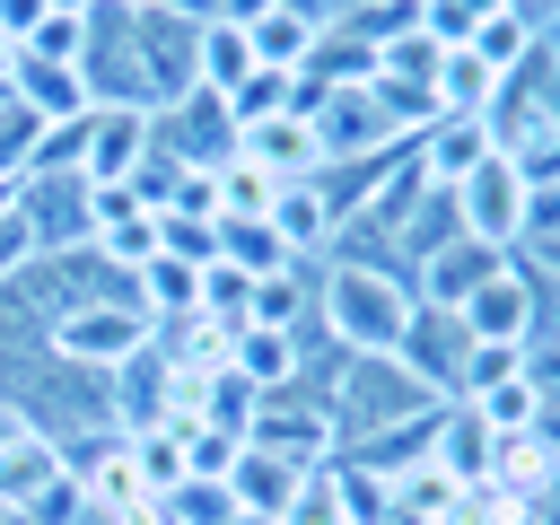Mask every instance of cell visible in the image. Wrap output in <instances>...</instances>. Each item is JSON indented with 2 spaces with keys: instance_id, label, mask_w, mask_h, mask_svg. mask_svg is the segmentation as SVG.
<instances>
[{
  "instance_id": "obj_26",
  "label": "cell",
  "mask_w": 560,
  "mask_h": 525,
  "mask_svg": "<svg viewBox=\"0 0 560 525\" xmlns=\"http://www.w3.org/2000/svg\"><path fill=\"white\" fill-rule=\"evenodd\" d=\"M79 44H88V18H44L18 52H35V61H61V70H79Z\"/></svg>"
},
{
  "instance_id": "obj_3",
  "label": "cell",
  "mask_w": 560,
  "mask_h": 525,
  "mask_svg": "<svg viewBox=\"0 0 560 525\" xmlns=\"http://www.w3.org/2000/svg\"><path fill=\"white\" fill-rule=\"evenodd\" d=\"M44 332H52V350H61L70 368H88V376H105V368H122V359H140V350L158 341L140 289H122V298H88V306H61Z\"/></svg>"
},
{
  "instance_id": "obj_19",
  "label": "cell",
  "mask_w": 560,
  "mask_h": 525,
  "mask_svg": "<svg viewBox=\"0 0 560 525\" xmlns=\"http://www.w3.org/2000/svg\"><path fill=\"white\" fill-rule=\"evenodd\" d=\"M315 35H324V26L298 18V9H262V18L245 26V44H254L262 70H306V61H315Z\"/></svg>"
},
{
  "instance_id": "obj_8",
  "label": "cell",
  "mask_w": 560,
  "mask_h": 525,
  "mask_svg": "<svg viewBox=\"0 0 560 525\" xmlns=\"http://www.w3.org/2000/svg\"><path fill=\"white\" fill-rule=\"evenodd\" d=\"M411 158H420V184H429V192H455L464 175H481V166L499 158V131H490V114H438V122L411 140Z\"/></svg>"
},
{
  "instance_id": "obj_18",
  "label": "cell",
  "mask_w": 560,
  "mask_h": 525,
  "mask_svg": "<svg viewBox=\"0 0 560 525\" xmlns=\"http://www.w3.org/2000/svg\"><path fill=\"white\" fill-rule=\"evenodd\" d=\"M131 289H140V306H149V324H175V315H192V306H201V262H175V254H149V262L131 271Z\"/></svg>"
},
{
  "instance_id": "obj_23",
  "label": "cell",
  "mask_w": 560,
  "mask_h": 525,
  "mask_svg": "<svg viewBox=\"0 0 560 525\" xmlns=\"http://www.w3.org/2000/svg\"><path fill=\"white\" fill-rule=\"evenodd\" d=\"M262 61H254V44H245V26H228V18H210L201 26V88L210 96H228L236 79H254Z\"/></svg>"
},
{
  "instance_id": "obj_1",
  "label": "cell",
  "mask_w": 560,
  "mask_h": 525,
  "mask_svg": "<svg viewBox=\"0 0 560 525\" xmlns=\"http://www.w3.org/2000/svg\"><path fill=\"white\" fill-rule=\"evenodd\" d=\"M411 271L394 262H359V254H332L324 280H315V332L350 359H394L402 324H411Z\"/></svg>"
},
{
  "instance_id": "obj_20",
  "label": "cell",
  "mask_w": 560,
  "mask_h": 525,
  "mask_svg": "<svg viewBox=\"0 0 560 525\" xmlns=\"http://www.w3.org/2000/svg\"><path fill=\"white\" fill-rule=\"evenodd\" d=\"M534 44H542V26H534V18H516L508 0L472 26V52H481V70H490V79H516V70L534 61Z\"/></svg>"
},
{
  "instance_id": "obj_5",
  "label": "cell",
  "mask_w": 560,
  "mask_h": 525,
  "mask_svg": "<svg viewBox=\"0 0 560 525\" xmlns=\"http://www.w3.org/2000/svg\"><path fill=\"white\" fill-rule=\"evenodd\" d=\"M245 446H262V455H280V464H298V472H315V464H332V455H341V429H332L324 394L298 376V385H280V394H262V402H254Z\"/></svg>"
},
{
  "instance_id": "obj_16",
  "label": "cell",
  "mask_w": 560,
  "mask_h": 525,
  "mask_svg": "<svg viewBox=\"0 0 560 525\" xmlns=\"http://www.w3.org/2000/svg\"><path fill=\"white\" fill-rule=\"evenodd\" d=\"M228 368H236L254 394H280V385H298V376H306V341H298V332H271V324H236Z\"/></svg>"
},
{
  "instance_id": "obj_25",
  "label": "cell",
  "mask_w": 560,
  "mask_h": 525,
  "mask_svg": "<svg viewBox=\"0 0 560 525\" xmlns=\"http://www.w3.org/2000/svg\"><path fill=\"white\" fill-rule=\"evenodd\" d=\"M280 525H350V516H341V490H332V464H315V472L298 481V499L280 508Z\"/></svg>"
},
{
  "instance_id": "obj_10",
  "label": "cell",
  "mask_w": 560,
  "mask_h": 525,
  "mask_svg": "<svg viewBox=\"0 0 560 525\" xmlns=\"http://www.w3.org/2000/svg\"><path fill=\"white\" fill-rule=\"evenodd\" d=\"M105 411H114V429H122V438H131V429H158V420H175V359L149 341L140 359L105 368Z\"/></svg>"
},
{
  "instance_id": "obj_6",
  "label": "cell",
  "mask_w": 560,
  "mask_h": 525,
  "mask_svg": "<svg viewBox=\"0 0 560 525\" xmlns=\"http://www.w3.org/2000/svg\"><path fill=\"white\" fill-rule=\"evenodd\" d=\"M525 201H534V184H525L508 158H490L481 175L455 184V228L481 236V245H499V254H516V245H525Z\"/></svg>"
},
{
  "instance_id": "obj_27",
  "label": "cell",
  "mask_w": 560,
  "mask_h": 525,
  "mask_svg": "<svg viewBox=\"0 0 560 525\" xmlns=\"http://www.w3.org/2000/svg\"><path fill=\"white\" fill-rule=\"evenodd\" d=\"M44 18H52V0H0V35H9V52H18Z\"/></svg>"
},
{
  "instance_id": "obj_30",
  "label": "cell",
  "mask_w": 560,
  "mask_h": 525,
  "mask_svg": "<svg viewBox=\"0 0 560 525\" xmlns=\"http://www.w3.org/2000/svg\"><path fill=\"white\" fill-rule=\"evenodd\" d=\"M508 9H516V18H534L542 35H551V18H560V0H508Z\"/></svg>"
},
{
  "instance_id": "obj_11",
  "label": "cell",
  "mask_w": 560,
  "mask_h": 525,
  "mask_svg": "<svg viewBox=\"0 0 560 525\" xmlns=\"http://www.w3.org/2000/svg\"><path fill=\"white\" fill-rule=\"evenodd\" d=\"M490 271H508V254H499V245H481V236H446L438 254H420V262H411V298H420V306H464Z\"/></svg>"
},
{
  "instance_id": "obj_14",
  "label": "cell",
  "mask_w": 560,
  "mask_h": 525,
  "mask_svg": "<svg viewBox=\"0 0 560 525\" xmlns=\"http://www.w3.org/2000/svg\"><path fill=\"white\" fill-rule=\"evenodd\" d=\"M262 219L280 228V245H289L298 262H315V254H332V236H341V219H332V201H324V184H315V175H298V184H280Z\"/></svg>"
},
{
  "instance_id": "obj_21",
  "label": "cell",
  "mask_w": 560,
  "mask_h": 525,
  "mask_svg": "<svg viewBox=\"0 0 560 525\" xmlns=\"http://www.w3.org/2000/svg\"><path fill=\"white\" fill-rule=\"evenodd\" d=\"M210 262H236L245 280H271V271H289L298 254L280 245L271 219H219V254H210Z\"/></svg>"
},
{
  "instance_id": "obj_29",
  "label": "cell",
  "mask_w": 560,
  "mask_h": 525,
  "mask_svg": "<svg viewBox=\"0 0 560 525\" xmlns=\"http://www.w3.org/2000/svg\"><path fill=\"white\" fill-rule=\"evenodd\" d=\"M26 429H35V420H26V411H18V402H9V394H0V446H18V438H26Z\"/></svg>"
},
{
  "instance_id": "obj_2",
  "label": "cell",
  "mask_w": 560,
  "mask_h": 525,
  "mask_svg": "<svg viewBox=\"0 0 560 525\" xmlns=\"http://www.w3.org/2000/svg\"><path fill=\"white\" fill-rule=\"evenodd\" d=\"M306 385L324 394V411L341 429V455L368 446V438H385V429H402V420H420V411H438V394L402 359H350V350H332V376H306Z\"/></svg>"
},
{
  "instance_id": "obj_4",
  "label": "cell",
  "mask_w": 560,
  "mask_h": 525,
  "mask_svg": "<svg viewBox=\"0 0 560 525\" xmlns=\"http://www.w3.org/2000/svg\"><path fill=\"white\" fill-rule=\"evenodd\" d=\"M18 228H26V262H70L96 236V184L79 175H18Z\"/></svg>"
},
{
  "instance_id": "obj_9",
  "label": "cell",
  "mask_w": 560,
  "mask_h": 525,
  "mask_svg": "<svg viewBox=\"0 0 560 525\" xmlns=\"http://www.w3.org/2000/svg\"><path fill=\"white\" fill-rule=\"evenodd\" d=\"M140 158H149V114H131V105H88V149H79V184L114 192V184H131V175H140Z\"/></svg>"
},
{
  "instance_id": "obj_22",
  "label": "cell",
  "mask_w": 560,
  "mask_h": 525,
  "mask_svg": "<svg viewBox=\"0 0 560 525\" xmlns=\"http://www.w3.org/2000/svg\"><path fill=\"white\" fill-rule=\"evenodd\" d=\"M472 411H481V429L490 438H525V429H542V385L516 368V376H499V385H481V394H464Z\"/></svg>"
},
{
  "instance_id": "obj_7",
  "label": "cell",
  "mask_w": 560,
  "mask_h": 525,
  "mask_svg": "<svg viewBox=\"0 0 560 525\" xmlns=\"http://www.w3.org/2000/svg\"><path fill=\"white\" fill-rule=\"evenodd\" d=\"M394 359L438 394V402H455L464 394V359H472V332H464V315L455 306H411V324H402V341H394Z\"/></svg>"
},
{
  "instance_id": "obj_17",
  "label": "cell",
  "mask_w": 560,
  "mask_h": 525,
  "mask_svg": "<svg viewBox=\"0 0 560 525\" xmlns=\"http://www.w3.org/2000/svg\"><path fill=\"white\" fill-rule=\"evenodd\" d=\"M298 464H280V455H262V446H245L236 455V472H228V490H236V508L254 516V525H280V508L298 499Z\"/></svg>"
},
{
  "instance_id": "obj_13",
  "label": "cell",
  "mask_w": 560,
  "mask_h": 525,
  "mask_svg": "<svg viewBox=\"0 0 560 525\" xmlns=\"http://www.w3.org/2000/svg\"><path fill=\"white\" fill-rule=\"evenodd\" d=\"M0 96H9V105H26L35 122H79V114H88V88H79V70H61V61H35V52H9V79H0Z\"/></svg>"
},
{
  "instance_id": "obj_12",
  "label": "cell",
  "mask_w": 560,
  "mask_h": 525,
  "mask_svg": "<svg viewBox=\"0 0 560 525\" xmlns=\"http://www.w3.org/2000/svg\"><path fill=\"white\" fill-rule=\"evenodd\" d=\"M236 149H245L262 175H280V184H298V175H324V131H315V114H271V122L236 131Z\"/></svg>"
},
{
  "instance_id": "obj_15",
  "label": "cell",
  "mask_w": 560,
  "mask_h": 525,
  "mask_svg": "<svg viewBox=\"0 0 560 525\" xmlns=\"http://www.w3.org/2000/svg\"><path fill=\"white\" fill-rule=\"evenodd\" d=\"M61 472H70V446L44 438V429H26L18 446H0V516H26Z\"/></svg>"
},
{
  "instance_id": "obj_24",
  "label": "cell",
  "mask_w": 560,
  "mask_h": 525,
  "mask_svg": "<svg viewBox=\"0 0 560 525\" xmlns=\"http://www.w3.org/2000/svg\"><path fill=\"white\" fill-rule=\"evenodd\" d=\"M131 464H140V481L166 499V490L184 481V438H175L166 420H158V429H131Z\"/></svg>"
},
{
  "instance_id": "obj_28",
  "label": "cell",
  "mask_w": 560,
  "mask_h": 525,
  "mask_svg": "<svg viewBox=\"0 0 560 525\" xmlns=\"http://www.w3.org/2000/svg\"><path fill=\"white\" fill-rule=\"evenodd\" d=\"M262 9H280V0H219V18H228V26H254Z\"/></svg>"
}]
</instances>
